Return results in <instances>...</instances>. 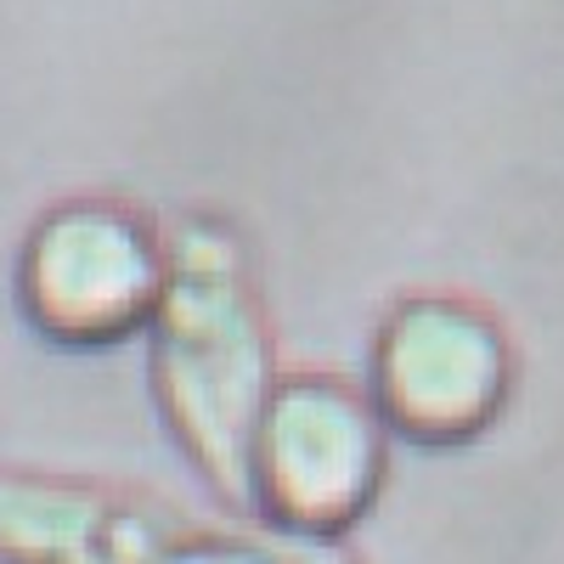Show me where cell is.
I'll list each match as a JSON object with an SVG mask.
<instances>
[{"label":"cell","mask_w":564,"mask_h":564,"mask_svg":"<svg viewBox=\"0 0 564 564\" xmlns=\"http://www.w3.org/2000/svg\"><path fill=\"white\" fill-rule=\"evenodd\" d=\"M153 249L108 204L57 209L23 254V311L57 345H113L153 316Z\"/></svg>","instance_id":"cell-1"},{"label":"cell","mask_w":564,"mask_h":564,"mask_svg":"<svg viewBox=\"0 0 564 564\" xmlns=\"http://www.w3.org/2000/svg\"><path fill=\"white\" fill-rule=\"evenodd\" d=\"M265 502L294 525H345L379 486V423L345 390H289L254 435Z\"/></svg>","instance_id":"cell-2"},{"label":"cell","mask_w":564,"mask_h":564,"mask_svg":"<svg viewBox=\"0 0 564 564\" xmlns=\"http://www.w3.org/2000/svg\"><path fill=\"white\" fill-rule=\"evenodd\" d=\"M0 553L18 564H130L119 553V520L79 491L12 475H0Z\"/></svg>","instance_id":"cell-3"}]
</instances>
